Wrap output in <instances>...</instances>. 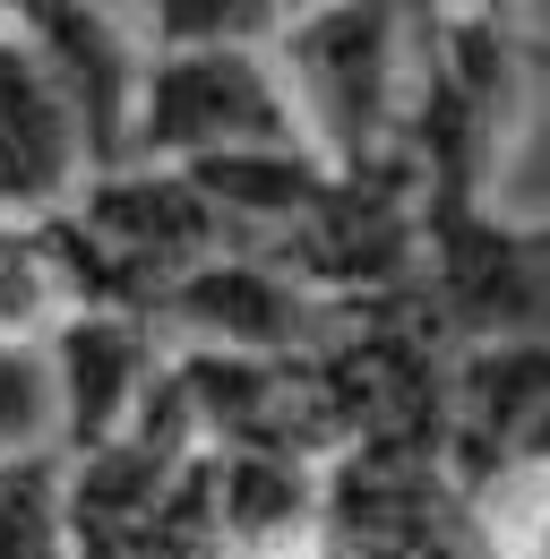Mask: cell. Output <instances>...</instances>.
<instances>
[{"label":"cell","instance_id":"obj_11","mask_svg":"<svg viewBox=\"0 0 550 559\" xmlns=\"http://www.w3.org/2000/svg\"><path fill=\"white\" fill-rule=\"evenodd\" d=\"M0 559H77L61 448H9L0 456Z\"/></svg>","mask_w":550,"mask_h":559},{"label":"cell","instance_id":"obj_5","mask_svg":"<svg viewBox=\"0 0 550 559\" xmlns=\"http://www.w3.org/2000/svg\"><path fill=\"white\" fill-rule=\"evenodd\" d=\"M77 224L146 284L155 310H164V293L190 276V267L241 250L232 224L215 215V199L199 190V173H181V164H121V173H95V181L77 190Z\"/></svg>","mask_w":550,"mask_h":559},{"label":"cell","instance_id":"obj_6","mask_svg":"<svg viewBox=\"0 0 550 559\" xmlns=\"http://www.w3.org/2000/svg\"><path fill=\"white\" fill-rule=\"evenodd\" d=\"M44 370H52V405H61V439H52V448L77 465V456L112 448V439L155 405V388H164V370H172V345H164L155 319L86 310V319L61 328V345L44 353Z\"/></svg>","mask_w":550,"mask_h":559},{"label":"cell","instance_id":"obj_7","mask_svg":"<svg viewBox=\"0 0 550 559\" xmlns=\"http://www.w3.org/2000/svg\"><path fill=\"white\" fill-rule=\"evenodd\" d=\"M206 508L224 559H327V456L310 448H215Z\"/></svg>","mask_w":550,"mask_h":559},{"label":"cell","instance_id":"obj_4","mask_svg":"<svg viewBox=\"0 0 550 559\" xmlns=\"http://www.w3.org/2000/svg\"><path fill=\"white\" fill-rule=\"evenodd\" d=\"M17 35L35 44V61L52 70L69 121L86 139L95 173H121L138 139V86H146V35L130 9H86V0H26L9 9Z\"/></svg>","mask_w":550,"mask_h":559},{"label":"cell","instance_id":"obj_2","mask_svg":"<svg viewBox=\"0 0 550 559\" xmlns=\"http://www.w3.org/2000/svg\"><path fill=\"white\" fill-rule=\"evenodd\" d=\"M259 146H310V121L275 70V44H199V52L146 61L130 164H181L190 173V164L259 155Z\"/></svg>","mask_w":550,"mask_h":559},{"label":"cell","instance_id":"obj_3","mask_svg":"<svg viewBox=\"0 0 550 559\" xmlns=\"http://www.w3.org/2000/svg\"><path fill=\"white\" fill-rule=\"evenodd\" d=\"M344 310H327L310 284L267 250H224L164 293L155 328L172 353H241V361H319Z\"/></svg>","mask_w":550,"mask_h":559},{"label":"cell","instance_id":"obj_1","mask_svg":"<svg viewBox=\"0 0 550 559\" xmlns=\"http://www.w3.org/2000/svg\"><path fill=\"white\" fill-rule=\"evenodd\" d=\"M275 70L292 86L310 146L336 173H370L405 146V104H412V9H361V0H284Z\"/></svg>","mask_w":550,"mask_h":559},{"label":"cell","instance_id":"obj_9","mask_svg":"<svg viewBox=\"0 0 550 559\" xmlns=\"http://www.w3.org/2000/svg\"><path fill=\"white\" fill-rule=\"evenodd\" d=\"M86 181H95V164H86L61 86L17 35V17L0 9V215H61L77 207Z\"/></svg>","mask_w":550,"mask_h":559},{"label":"cell","instance_id":"obj_13","mask_svg":"<svg viewBox=\"0 0 550 559\" xmlns=\"http://www.w3.org/2000/svg\"><path fill=\"white\" fill-rule=\"evenodd\" d=\"M0 224H9V215H0Z\"/></svg>","mask_w":550,"mask_h":559},{"label":"cell","instance_id":"obj_8","mask_svg":"<svg viewBox=\"0 0 550 559\" xmlns=\"http://www.w3.org/2000/svg\"><path fill=\"white\" fill-rule=\"evenodd\" d=\"M412 61L499 146L525 139L534 78H542V35H534L525 9H412Z\"/></svg>","mask_w":550,"mask_h":559},{"label":"cell","instance_id":"obj_12","mask_svg":"<svg viewBox=\"0 0 550 559\" xmlns=\"http://www.w3.org/2000/svg\"><path fill=\"white\" fill-rule=\"evenodd\" d=\"M481 534L499 559H550V474H516L481 508Z\"/></svg>","mask_w":550,"mask_h":559},{"label":"cell","instance_id":"obj_10","mask_svg":"<svg viewBox=\"0 0 550 559\" xmlns=\"http://www.w3.org/2000/svg\"><path fill=\"white\" fill-rule=\"evenodd\" d=\"M69 319H86V301H77L52 215H9L0 224V353H52Z\"/></svg>","mask_w":550,"mask_h":559}]
</instances>
